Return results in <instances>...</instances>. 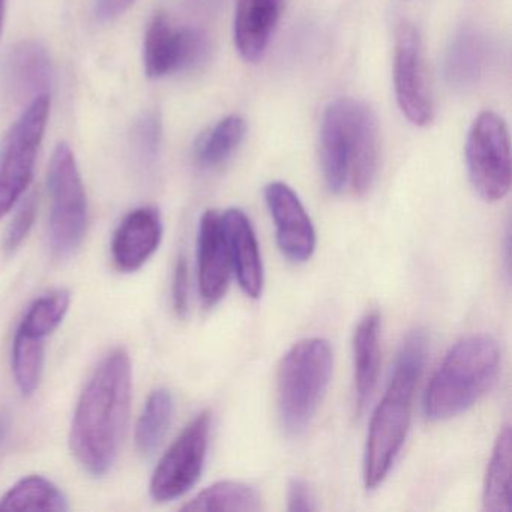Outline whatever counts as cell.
Segmentation results:
<instances>
[{
    "mask_svg": "<svg viewBox=\"0 0 512 512\" xmlns=\"http://www.w3.org/2000/svg\"><path fill=\"white\" fill-rule=\"evenodd\" d=\"M133 397V368L127 350L107 353L80 395L70 431V446L80 466L104 476L118 460Z\"/></svg>",
    "mask_w": 512,
    "mask_h": 512,
    "instance_id": "6da1fadb",
    "label": "cell"
},
{
    "mask_svg": "<svg viewBox=\"0 0 512 512\" xmlns=\"http://www.w3.org/2000/svg\"><path fill=\"white\" fill-rule=\"evenodd\" d=\"M320 161L331 193L347 185L356 196L370 191L379 164V128L373 110L352 98L332 101L320 128Z\"/></svg>",
    "mask_w": 512,
    "mask_h": 512,
    "instance_id": "7a4b0ae2",
    "label": "cell"
},
{
    "mask_svg": "<svg viewBox=\"0 0 512 512\" xmlns=\"http://www.w3.org/2000/svg\"><path fill=\"white\" fill-rule=\"evenodd\" d=\"M427 337L424 331L410 332L398 352L388 388L374 410L364 454V484L379 487L394 466L412 419L416 385L424 368Z\"/></svg>",
    "mask_w": 512,
    "mask_h": 512,
    "instance_id": "3957f363",
    "label": "cell"
},
{
    "mask_svg": "<svg viewBox=\"0 0 512 512\" xmlns=\"http://www.w3.org/2000/svg\"><path fill=\"white\" fill-rule=\"evenodd\" d=\"M499 367V344L494 338L469 335L458 341L425 389V416L431 421H445L466 412L490 391Z\"/></svg>",
    "mask_w": 512,
    "mask_h": 512,
    "instance_id": "277c9868",
    "label": "cell"
},
{
    "mask_svg": "<svg viewBox=\"0 0 512 512\" xmlns=\"http://www.w3.org/2000/svg\"><path fill=\"white\" fill-rule=\"evenodd\" d=\"M334 353L323 338L299 341L281 359L277 377L278 416L289 436H299L313 421L331 382Z\"/></svg>",
    "mask_w": 512,
    "mask_h": 512,
    "instance_id": "5b68a950",
    "label": "cell"
},
{
    "mask_svg": "<svg viewBox=\"0 0 512 512\" xmlns=\"http://www.w3.org/2000/svg\"><path fill=\"white\" fill-rule=\"evenodd\" d=\"M50 244L58 259L73 256L88 230V199L76 157L67 143L53 152L49 167Z\"/></svg>",
    "mask_w": 512,
    "mask_h": 512,
    "instance_id": "8992f818",
    "label": "cell"
},
{
    "mask_svg": "<svg viewBox=\"0 0 512 512\" xmlns=\"http://www.w3.org/2000/svg\"><path fill=\"white\" fill-rule=\"evenodd\" d=\"M49 115L50 97L41 95L31 101L5 137L0 149V218L16 206L31 184Z\"/></svg>",
    "mask_w": 512,
    "mask_h": 512,
    "instance_id": "52a82bcc",
    "label": "cell"
},
{
    "mask_svg": "<svg viewBox=\"0 0 512 512\" xmlns=\"http://www.w3.org/2000/svg\"><path fill=\"white\" fill-rule=\"evenodd\" d=\"M470 182L485 202H499L511 188V143L499 115L484 112L475 119L466 142Z\"/></svg>",
    "mask_w": 512,
    "mask_h": 512,
    "instance_id": "ba28073f",
    "label": "cell"
},
{
    "mask_svg": "<svg viewBox=\"0 0 512 512\" xmlns=\"http://www.w3.org/2000/svg\"><path fill=\"white\" fill-rule=\"evenodd\" d=\"M211 413L202 412L184 428L155 467L151 496L170 502L191 490L202 475L211 436Z\"/></svg>",
    "mask_w": 512,
    "mask_h": 512,
    "instance_id": "9c48e42d",
    "label": "cell"
},
{
    "mask_svg": "<svg viewBox=\"0 0 512 512\" xmlns=\"http://www.w3.org/2000/svg\"><path fill=\"white\" fill-rule=\"evenodd\" d=\"M209 52L211 44L203 32L178 28L167 14L158 13L145 35V71L151 79L188 73L205 64Z\"/></svg>",
    "mask_w": 512,
    "mask_h": 512,
    "instance_id": "30bf717a",
    "label": "cell"
},
{
    "mask_svg": "<svg viewBox=\"0 0 512 512\" xmlns=\"http://www.w3.org/2000/svg\"><path fill=\"white\" fill-rule=\"evenodd\" d=\"M394 89L401 112L413 125L427 127L433 122V98L425 76L421 38L407 23L395 35Z\"/></svg>",
    "mask_w": 512,
    "mask_h": 512,
    "instance_id": "8fae6325",
    "label": "cell"
},
{
    "mask_svg": "<svg viewBox=\"0 0 512 512\" xmlns=\"http://www.w3.org/2000/svg\"><path fill=\"white\" fill-rule=\"evenodd\" d=\"M281 253L292 262H307L316 248V230L295 191L284 182H271L265 188Z\"/></svg>",
    "mask_w": 512,
    "mask_h": 512,
    "instance_id": "7c38bea8",
    "label": "cell"
},
{
    "mask_svg": "<svg viewBox=\"0 0 512 512\" xmlns=\"http://www.w3.org/2000/svg\"><path fill=\"white\" fill-rule=\"evenodd\" d=\"M197 260L200 296L206 307H214L229 289L233 268L223 220L217 211H206L200 220Z\"/></svg>",
    "mask_w": 512,
    "mask_h": 512,
    "instance_id": "4fadbf2b",
    "label": "cell"
},
{
    "mask_svg": "<svg viewBox=\"0 0 512 512\" xmlns=\"http://www.w3.org/2000/svg\"><path fill=\"white\" fill-rule=\"evenodd\" d=\"M163 221L155 208H139L122 220L112 239V259L125 274L139 271L160 247Z\"/></svg>",
    "mask_w": 512,
    "mask_h": 512,
    "instance_id": "5bb4252c",
    "label": "cell"
},
{
    "mask_svg": "<svg viewBox=\"0 0 512 512\" xmlns=\"http://www.w3.org/2000/svg\"><path fill=\"white\" fill-rule=\"evenodd\" d=\"M286 0H236L233 40L244 61L256 64L265 56Z\"/></svg>",
    "mask_w": 512,
    "mask_h": 512,
    "instance_id": "9a60e30c",
    "label": "cell"
},
{
    "mask_svg": "<svg viewBox=\"0 0 512 512\" xmlns=\"http://www.w3.org/2000/svg\"><path fill=\"white\" fill-rule=\"evenodd\" d=\"M221 220L239 286L250 298H260L263 292V262L250 220L241 209L236 208L224 212Z\"/></svg>",
    "mask_w": 512,
    "mask_h": 512,
    "instance_id": "2e32d148",
    "label": "cell"
},
{
    "mask_svg": "<svg viewBox=\"0 0 512 512\" xmlns=\"http://www.w3.org/2000/svg\"><path fill=\"white\" fill-rule=\"evenodd\" d=\"M5 79L17 98H35L49 95L53 82V65L47 50L37 41L17 44L7 58Z\"/></svg>",
    "mask_w": 512,
    "mask_h": 512,
    "instance_id": "e0dca14e",
    "label": "cell"
},
{
    "mask_svg": "<svg viewBox=\"0 0 512 512\" xmlns=\"http://www.w3.org/2000/svg\"><path fill=\"white\" fill-rule=\"evenodd\" d=\"M380 365V316L377 311L365 314L353 334V368H355L356 409L361 413L370 400Z\"/></svg>",
    "mask_w": 512,
    "mask_h": 512,
    "instance_id": "ac0fdd59",
    "label": "cell"
},
{
    "mask_svg": "<svg viewBox=\"0 0 512 512\" xmlns=\"http://www.w3.org/2000/svg\"><path fill=\"white\" fill-rule=\"evenodd\" d=\"M488 61V44L473 29H463L452 41L445 61V77L455 88L478 83Z\"/></svg>",
    "mask_w": 512,
    "mask_h": 512,
    "instance_id": "d6986e66",
    "label": "cell"
},
{
    "mask_svg": "<svg viewBox=\"0 0 512 512\" xmlns=\"http://www.w3.org/2000/svg\"><path fill=\"white\" fill-rule=\"evenodd\" d=\"M482 503L488 512L511 511V428L505 425L494 443L485 476Z\"/></svg>",
    "mask_w": 512,
    "mask_h": 512,
    "instance_id": "ffe728a7",
    "label": "cell"
},
{
    "mask_svg": "<svg viewBox=\"0 0 512 512\" xmlns=\"http://www.w3.org/2000/svg\"><path fill=\"white\" fill-rule=\"evenodd\" d=\"M65 494L49 479L26 476L0 499V511H67Z\"/></svg>",
    "mask_w": 512,
    "mask_h": 512,
    "instance_id": "44dd1931",
    "label": "cell"
},
{
    "mask_svg": "<svg viewBox=\"0 0 512 512\" xmlns=\"http://www.w3.org/2000/svg\"><path fill=\"white\" fill-rule=\"evenodd\" d=\"M184 511L256 512L262 509L259 493L244 482L221 481L200 491Z\"/></svg>",
    "mask_w": 512,
    "mask_h": 512,
    "instance_id": "7402d4cb",
    "label": "cell"
},
{
    "mask_svg": "<svg viewBox=\"0 0 512 512\" xmlns=\"http://www.w3.org/2000/svg\"><path fill=\"white\" fill-rule=\"evenodd\" d=\"M173 407L169 389L158 388L149 395L136 425V446L140 454L148 457L160 448L172 424Z\"/></svg>",
    "mask_w": 512,
    "mask_h": 512,
    "instance_id": "603a6c76",
    "label": "cell"
},
{
    "mask_svg": "<svg viewBox=\"0 0 512 512\" xmlns=\"http://www.w3.org/2000/svg\"><path fill=\"white\" fill-rule=\"evenodd\" d=\"M245 131H247V125L239 116H229L218 122L208 133L203 134L202 139L197 143L196 152H194L197 164L203 169L223 166L241 146Z\"/></svg>",
    "mask_w": 512,
    "mask_h": 512,
    "instance_id": "cb8c5ba5",
    "label": "cell"
},
{
    "mask_svg": "<svg viewBox=\"0 0 512 512\" xmlns=\"http://www.w3.org/2000/svg\"><path fill=\"white\" fill-rule=\"evenodd\" d=\"M70 305L71 295L68 290L47 293L29 307L17 331L44 340L64 322Z\"/></svg>",
    "mask_w": 512,
    "mask_h": 512,
    "instance_id": "d4e9b609",
    "label": "cell"
},
{
    "mask_svg": "<svg viewBox=\"0 0 512 512\" xmlns=\"http://www.w3.org/2000/svg\"><path fill=\"white\" fill-rule=\"evenodd\" d=\"M44 370V340L17 331L13 343V374L20 392L31 397L40 386Z\"/></svg>",
    "mask_w": 512,
    "mask_h": 512,
    "instance_id": "484cf974",
    "label": "cell"
},
{
    "mask_svg": "<svg viewBox=\"0 0 512 512\" xmlns=\"http://www.w3.org/2000/svg\"><path fill=\"white\" fill-rule=\"evenodd\" d=\"M161 145V119L157 113H146L134 128V146L143 163H154Z\"/></svg>",
    "mask_w": 512,
    "mask_h": 512,
    "instance_id": "4316f807",
    "label": "cell"
},
{
    "mask_svg": "<svg viewBox=\"0 0 512 512\" xmlns=\"http://www.w3.org/2000/svg\"><path fill=\"white\" fill-rule=\"evenodd\" d=\"M35 217H37V202H35V197L31 196L25 200L22 208L19 209L16 217H14L13 223L8 227L4 241L5 251L8 254L14 253L25 242V239L28 238L29 232H31L32 226H34Z\"/></svg>",
    "mask_w": 512,
    "mask_h": 512,
    "instance_id": "83f0119b",
    "label": "cell"
},
{
    "mask_svg": "<svg viewBox=\"0 0 512 512\" xmlns=\"http://www.w3.org/2000/svg\"><path fill=\"white\" fill-rule=\"evenodd\" d=\"M188 293H190V277H188V263L185 257H179L173 274V307L179 317L187 316Z\"/></svg>",
    "mask_w": 512,
    "mask_h": 512,
    "instance_id": "f1b7e54d",
    "label": "cell"
},
{
    "mask_svg": "<svg viewBox=\"0 0 512 512\" xmlns=\"http://www.w3.org/2000/svg\"><path fill=\"white\" fill-rule=\"evenodd\" d=\"M287 503H289V511L293 512H308L316 509L313 491L302 479H293L290 482L289 490H287Z\"/></svg>",
    "mask_w": 512,
    "mask_h": 512,
    "instance_id": "f546056e",
    "label": "cell"
},
{
    "mask_svg": "<svg viewBox=\"0 0 512 512\" xmlns=\"http://www.w3.org/2000/svg\"><path fill=\"white\" fill-rule=\"evenodd\" d=\"M137 0H97L95 13L103 22H112L118 17L124 16Z\"/></svg>",
    "mask_w": 512,
    "mask_h": 512,
    "instance_id": "4dcf8cb0",
    "label": "cell"
},
{
    "mask_svg": "<svg viewBox=\"0 0 512 512\" xmlns=\"http://www.w3.org/2000/svg\"><path fill=\"white\" fill-rule=\"evenodd\" d=\"M8 428H10V419L7 416L0 415V445L4 443L5 437H7Z\"/></svg>",
    "mask_w": 512,
    "mask_h": 512,
    "instance_id": "1f68e13d",
    "label": "cell"
},
{
    "mask_svg": "<svg viewBox=\"0 0 512 512\" xmlns=\"http://www.w3.org/2000/svg\"><path fill=\"white\" fill-rule=\"evenodd\" d=\"M5 19V0H0V35H2V28H4Z\"/></svg>",
    "mask_w": 512,
    "mask_h": 512,
    "instance_id": "d6a6232c",
    "label": "cell"
}]
</instances>
